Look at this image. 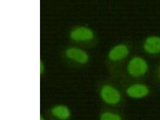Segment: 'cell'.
Listing matches in <instances>:
<instances>
[{"label": "cell", "instance_id": "6", "mask_svg": "<svg viewBox=\"0 0 160 120\" xmlns=\"http://www.w3.org/2000/svg\"><path fill=\"white\" fill-rule=\"evenodd\" d=\"M129 53V48L125 44L115 45L109 51L108 58L112 62H118L125 59Z\"/></svg>", "mask_w": 160, "mask_h": 120}, {"label": "cell", "instance_id": "3", "mask_svg": "<svg viewBox=\"0 0 160 120\" xmlns=\"http://www.w3.org/2000/svg\"><path fill=\"white\" fill-rule=\"evenodd\" d=\"M95 37L94 33L90 28L78 27L71 31L70 37L72 41L78 42H87L92 41Z\"/></svg>", "mask_w": 160, "mask_h": 120}, {"label": "cell", "instance_id": "5", "mask_svg": "<svg viewBox=\"0 0 160 120\" xmlns=\"http://www.w3.org/2000/svg\"><path fill=\"white\" fill-rule=\"evenodd\" d=\"M126 93L130 98L134 99H141L148 96L149 90L145 84L139 83L128 86L127 88Z\"/></svg>", "mask_w": 160, "mask_h": 120}, {"label": "cell", "instance_id": "2", "mask_svg": "<svg viewBox=\"0 0 160 120\" xmlns=\"http://www.w3.org/2000/svg\"><path fill=\"white\" fill-rule=\"evenodd\" d=\"M100 94L102 101L107 105H116L121 102V93L116 88L112 85L102 86L100 90Z\"/></svg>", "mask_w": 160, "mask_h": 120}, {"label": "cell", "instance_id": "4", "mask_svg": "<svg viewBox=\"0 0 160 120\" xmlns=\"http://www.w3.org/2000/svg\"><path fill=\"white\" fill-rule=\"evenodd\" d=\"M65 55L68 59L79 64H85L88 62L89 57L88 53L82 48L70 47L66 50Z\"/></svg>", "mask_w": 160, "mask_h": 120}, {"label": "cell", "instance_id": "9", "mask_svg": "<svg viewBox=\"0 0 160 120\" xmlns=\"http://www.w3.org/2000/svg\"><path fill=\"white\" fill-rule=\"evenodd\" d=\"M100 120H122L121 116L116 112L107 111L102 113Z\"/></svg>", "mask_w": 160, "mask_h": 120}, {"label": "cell", "instance_id": "11", "mask_svg": "<svg viewBox=\"0 0 160 120\" xmlns=\"http://www.w3.org/2000/svg\"><path fill=\"white\" fill-rule=\"evenodd\" d=\"M40 120H46L45 119V118H44L42 116H41V117H40Z\"/></svg>", "mask_w": 160, "mask_h": 120}, {"label": "cell", "instance_id": "1", "mask_svg": "<svg viewBox=\"0 0 160 120\" xmlns=\"http://www.w3.org/2000/svg\"><path fill=\"white\" fill-rule=\"evenodd\" d=\"M148 62L143 58L140 57H135L131 58L127 67L128 73L135 78L143 76L148 72Z\"/></svg>", "mask_w": 160, "mask_h": 120}, {"label": "cell", "instance_id": "12", "mask_svg": "<svg viewBox=\"0 0 160 120\" xmlns=\"http://www.w3.org/2000/svg\"><path fill=\"white\" fill-rule=\"evenodd\" d=\"M158 77H159V78L160 80V66L159 68V69H158Z\"/></svg>", "mask_w": 160, "mask_h": 120}, {"label": "cell", "instance_id": "8", "mask_svg": "<svg viewBox=\"0 0 160 120\" xmlns=\"http://www.w3.org/2000/svg\"><path fill=\"white\" fill-rule=\"evenodd\" d=\"M143 48L151 55L160 53V37L152 36L147 38L144 42Z\"/></svg>", "mask_w": 160, "mask_h": 120}, {"label": "cell", "instance_id": "10", "mask_svg": "<svg viewBox=\"0 0 160 120\" xmlns=\"http://www.w3.org/2000/svg\"><path fill=\"white\" fill-rule=\"evenodd\" d=\"M41 66H40V70H41V73L43 72L44 70V67L42 63H41Z\"/></svg>", "mask_w": 160, "mask_h": 120}, {"label": "cell", "instance_id": "7", "mask_svg": "<svg viewBox=\"0 0 160 120\" xmlns=\"http://www.w3.org/2000/svg\"><path fill=\"white\" fill-rule=\"evenodd\" d=\"M50 114L53 118L57 120H69L72 112L68 106L64 104H57L51 108Z\"/></svg>", "mask_w": 160, "mask_h": 120}]
</instances>
